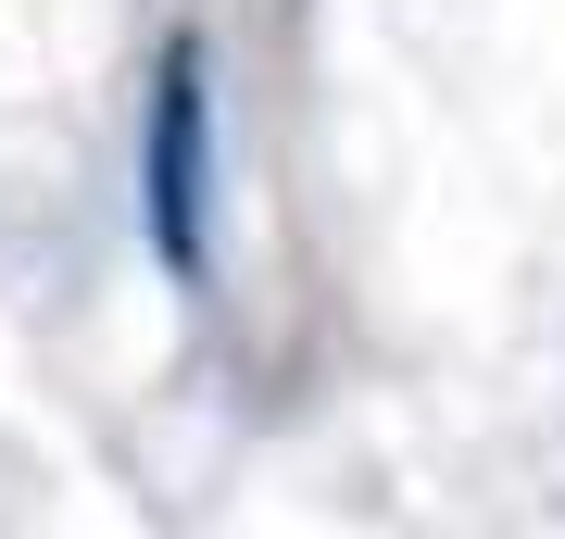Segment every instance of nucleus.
Segmentation results:
<instances>
[{"label":"nucleus","mask_w":565,"mask_h":539,"mask_svg":"<svg viewBox=\"0 0 565 539\" xmlns=\"http://www.w3.org/2000/svg\"><path fill=\"white\" fill-rule=\"evenodd\" d=\"M151 239L177 277H202V251H214V51L202 39H177L163 51V76H151Z\"/></svg>","instance_id":"obj_1"}]
</instances>
